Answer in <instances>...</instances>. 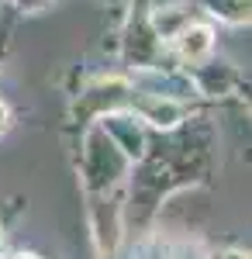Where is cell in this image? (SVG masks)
Instances as JSON below:
<instances>
[{
  "instance_id": "cell-1",
  "label": "cell",
  "mask_w": 252,
  "mask_h": 259,
  "mask_svg": "<svg viewBox=\"0 0 252 259\" xmlns=\"http://www.w3.org/2000/svg\"><path fill=\"white\" fill-rule=\"evenodd\" d=\"M173 41H176V49H180V59L200 62V59H207V56H211L214 31H211V24H197V21H190V24H187Z\"/></svg>"
},
{
  "instance_id": "cell-2",
  "label": "cell",
  "mask_w": 252,
  "mask_h": 259,
  "mask_svg": "<svg viewBox=\"0 0 252 259\" xmlns=\"http://www.w3.org/2000/svg\"><path fill=\"white\" fill-rule=\"evenodd\" d=\"M104 128H107V135L114 139V149H121V152H124V156H132V159H138V156H142L145 139H142V132H138V124L132 118L107 114V118H104Z\"/></svg>"
},
{
  "instance_id": "cell-3",
  "label": "cell",
  "mask_w": 252,
  "mask_h": 259,
  "mask_svg": "<svg viewBox=\"0 0 252 259\" xmlns=\"http://www.w3.org/2000/svg\"><path fill=\"white\" fill-rule=\"evenodd\" d=\"M138 114H142V121H149L155 128H176V124L183 121V107H180V100L159 94V97L142 100V104H138Z\"/></svg>"
},
{
  "instance_id": "cell-4",
  "label": "cell",
  "mask_w": 252,
  "mask_h": 259,
  "mask_svg": "<svg viewBox=\"0 0 252 259\" xmlns=\"http://www.w3.org/2000/svg\"><path fill=\"white\" fill-rule=\"evenodd\" d=\"M194 21V14H190V7H183V4H170V7H159L152 14V28L159 38H170L173 41L187 24Z\"/></svg>"
},
{
  "instance_id": "cell-5",
  "label": "cell",
  "mask_w": 252,
  "mask_h": 259,
  "mask_svg": "<svg viewBox=\"0 0 252 259\" xmlns=\"http://www.w3.org/2000/svg\"><path fill=\"white\" fill-rule=\"evenodd\" d=\"M207 7H211V14L232 21V24L249 21V0H207Z\"/></svg>"
},
{
  "instance_id": "cell-6",
  "label": "cell",
  "mask_w": 252,
  "mask_h": 259,
  "mask_svg": "<svg viewBox=\"0 0 252 259\" xmlns=\"http://www.w3.org/2000/svg\"><path fill=\"white\" fill-rule=\"evenodd\" d=\"M211 259H249V252H242V249H221V252H214Z\"/></svg>"
},
{
  "instance_id": "cell-7",
  "label": "cell",
  "mask_w": 252,
  "mask_h": 259,
  "mask_svg": "<svg viewBox=\"0 0 252 259\" xmlns=\"http://www.w3.org/2000/svg\"><path fill=\"white\" fill-rule=\"evenodd\" d=\"M4 124H7V107H4V100H0V132H4Z\"/></svg>"
},
{
  "instance_id": "cell-8",
  "label": "cell",
  "mask_w": 252,
  "mask_h": 259,
  "mask_svg": "<svg viewBox=\"0 0 252 259\" xmlns=\"http://www.w3.org/2000/svg\"><path fill=\"white\" fill-rule=\"evenodd\" d=\"M21 7H41V4H45V0H18Z\"/></svg>"
},
{
  "instance_id": "cell-9",
  "label": "cell",
  "mask_w": 252,
  "mask_h": 259,
  "mask_svg": "<svg viewBox=\"0 0 252 259\" xmlns=\"http://www.w3.org/2000/svg\"><path fill=\"white\" fill-rule=\"evenodd\" d=\"M14 259H38V256H31V252H21V256H14Z\"/></svg>"
},
{
  "instance_id": "cell-10",
  "label": "cell",
  "mask_w": 252,
  "mask_h": 259,
  "mask_svg": "<svg viewBox=\"0 0 252 259\" xmlns=\"http://www.w3.org/2000/svg\"><path fill=\"white\" fill-rule=\"evenodd\" d=\"M0 256H4V232H0Z\"/></svg>"
}]
</instances>
